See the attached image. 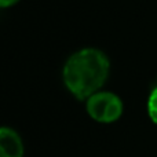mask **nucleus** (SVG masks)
<instances>
[{
  "label": "nucleus",
  "instance_id": "7ed1b4c3",
  "mask_svg": "<svg viewBox=\"0 0 157 157\" xmlns=\"http://www.w3.org/2000/svg\"><path fill=\"white\" fill-rule=\"evenodd\" d=\"M0 157H24V144L17 131L0 127Z\"/></svg>",
  "mask_w": 157,
  "mask_h": 157
},
{
  "label": "nucleus",
  "instance_id": "20e7f679",
  "mask_svg": "<svg viewBox=\"0 0 157 157\" xmlns=\"http://www.w3.org/2000/svg\"><path fill=\"white\" fill-rule=\"evenodd\" d=\"M147 113H149V117L152 119V121L157 124V87L153 88V91L149 95V99H147Z\"/></svg>",
  "mask_w": 157,
  "mask_h": 157
},
{
  "label": "nucleus",
  "instance_id": "f03ea898",
  "mask_svg": "<svg viewBox=\"0 0 157 157\" xmlns=\"http://www.w3.org/2000/svg\"><path fill=\"white\" fill-rule=\"evenodd\" d=\"M87 112L98 123H113L123 114V102L116 94L98 91L87 99Z\"/></svg>",
  "mask_w": 157,
  "mask_h": 157
},
{
  "label": "nucleus",
  "instance_id": "39448f33",
  "mask_svg": "<svg viewBox=\"0 0 157 157\" xmlns=\"http://www.w3.org/2000/svg\"><path fill=\"white\" fill-rule=\"evenodd\" d=\"M19 0H0V8H7L14 6L15 3H18Z\"/></svg>",
  "mask_w": 157,
  "mask_h": 157
},
{
  "label": "nucleus",
  "instance_id": "f257e3e1",
  "mask_svg": "<svg viewBox=\"0 0 157 157\" xmlns=\"http://www.w3.org/2000/svg\"><path fill=\"white\" fill-rule=\"evenodd\" d=\"M109 59L102 51L84 48L71 55L63 66V83L77 99H88L105 84Z\"/></svg>",
  "mask_w": 157,
  "mask_h": 157
}]
</instances>
